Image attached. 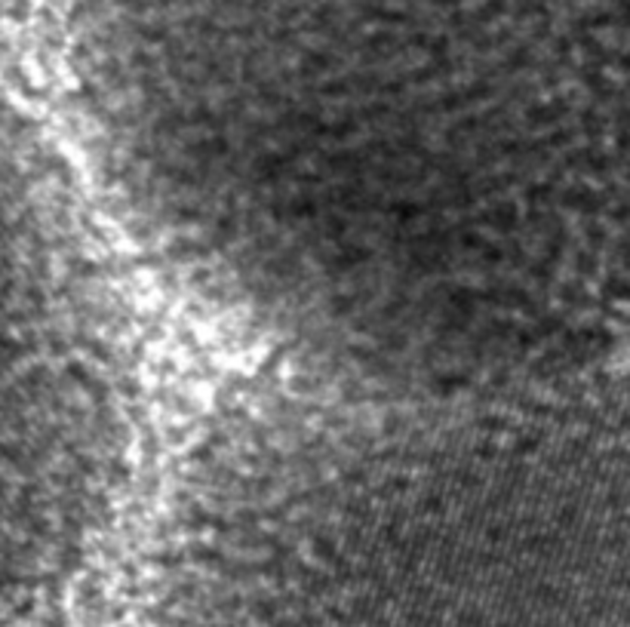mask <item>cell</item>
Masks as SVG:
<instances>
[{
	"label": "cell",
	"instance_id": "1",
	"mask_svg": "<svg viewBox=\"0 0 630 627\" xmlns=\"http://www.w3.org/2000/svg\"><path fill=\"white\" fill-rule=\"evenodd\" d=\"M102 173L320 388L452 397L630 345V0H77Z\"/></svg>",
	"mask_w": 630,
	"mask_h": 627
}]
</instances>
